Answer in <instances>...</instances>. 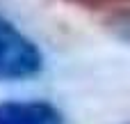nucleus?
Returning a JSON list of instances; mask_svg holds the SVG:
<instances>
[{
    "label": "nucleus",
    "instance_id": "f257e3e1",
    "mask_svg": "<svg viewBox=\"0 0 130 124\" xmlns=\"http://www.w3.org/2000/svg\"><path fill=\"white\" fill-rule=\"evenodd\" d=\"M41 67L43 55L39 46L0 14V83L32 78Z\"/></svg>",
    "mask_w": 130,
    "mask_h": 124
},
{
    "label": "nucleus",
    "instance_id": "f03ea898",
    "mask_svg": "<svg viewBox=\"0 0 130 124\" xmlns=\"http://www.w3.org/2000/svg\"><path fill=\"white\" fill-rule=\"evenodd\" d=\"M0 124H64L48 101H0Z\"/></svg>",
    "mask_w": 130,
    "mask_h": 124
}]
</instances>
